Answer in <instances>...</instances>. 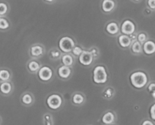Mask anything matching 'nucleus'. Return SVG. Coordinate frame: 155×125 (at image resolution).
<instances>
[{"label": "nucleus", "instance_id": "obj_37", "mask_svg": "<svg viewBox=\"0 0 155 125\" xmlns=\"http://www.w3.org/2000/svg\"><path fill=\"white\" fill-rule=\"evenodd\" d=\"M134 1H137V2H138V1H139V0H134Z\"/></svg>", "mask_w": 155, "mask_h": 125}, {"label": "nucleus", "instance_id": "obj_5", "mask_svg": "<svg viewBox=\"0 0 155 125\" xmlns=\"http://www.w3.org/2000/svg\"><path fill=\"white\" fill-rule=\"evenodd\" d=\"M39 79L43 82H48L53 77V70L49 66H43L38 71Z\"/></svg>", "mask_w": 155, "mask_h": 125}, {"label": "nucleus", "instance_id": "obj_31", "mask_svg": "<svg viewBox=\"0 0 155 125\" xmlns=\"http://www.w3.org/2000/svg\"><path fill=\"white\" fill-rule=\"evenodd\" d=\"M147 5L151 9H155V0H148Z\"/></svg>", "mask_w": 155, "mask_h": 125}, {"label": "nucleus", "instance_id": "obj_25", "mask_svg": "<svg viewBox=\"0 0 155 125\" xmlns=\"http://www.w3.org/2000/svg\"><path fill=\"white\" fill-rule=\"evenodd\" d=\"M71 52H72V53L74 56H80V55L81 54V53L83 52V50L80 47L76 46V47H74V48L72 49Z\"/></svg>", "mask_w": 155, "mask_h": 125}, {"label": "nucleus", "instance_id": "obj_6", "mask_svg": "<svg viewBox=\"0 0 155 125\" xmlns=\"http://www.w3.org/2000/svg\"><path fill=\"white\" fill-rule=\"evenodd\" d=\"M135 30V26L133 22L130 20H126L123 22L121 26L122 33L126 35H131L134 34Z\"/></svg>", "mask_w": 155, "mask_h": 125}, {"label": "nucleus", "instance_id": "obj_32", "mask_svg": "<svg viewBox=\"0 0 155 125\" xmlns=\"http://www.w3.org/2000/svg\"><path fill=\"white\" fill-rule=\"evenodd\" d=\"M90 52H91V53L92 56H93V57H94V58L97 57V56H98V52H97V50L96 48L92 49V50H91Z\"/></svg>", "mask_w": 155, "mask_h": 125}, {"label": "nucleus", "instance_id": "obj_18", "mask_svg": "<svg viewBox=\"0 0 155 125\" xmlns=\"http://www.w3.org/2000/svg\"><path fill=\"white\" fill-rule=\"evenodd\" d=\"M11 78V73L7 69L0 70V80L2 82H8Z\"/></svg>", "mask_w": 155, "mask_h": 125}, {"label": "nucleus", "instance_id": "obj_8", "mask_svg": "<svg viewBox=\"0 0 155 125\" xmlns=\"http://www.w3.org/2000/svg\"><path fill=\"white\" fill-rule=\"evenodd\" d=\"M143 50L147 55H151L155 53V43L152 41H147L144 43Z\"/></svg>", "mask_w": 155, "mask_h": 125}, {"label": "nucleus", "instance_id": "obj_12", "mask_svg": "<svg viewBox=\"0 0 155 125\" xmlns=\"http://www.w3.org/2000/svg\"><path fill=\"white\" fill-rule=\"evenodd\" d=\"M119 43H120V46L122 47L126 48V47H129L131 45L132 41H131L129 36L126 35H123L121 36H120V38H119Z\"/></svg>", "mask_w": 155, "mask_h": 125}, {"label": "nucleus", "instance_id": "obj_35", "mask_svg": "<svg viewBox=\"0 0 155 125\" xmlns=\"http://www.w3.org/2000/svg\"><path fill=\"white\" fill-rule=\"evenodd\" d=\"M151 96L153 99H155V91H153V92H151Z\"/></svg>", "mask_w": 155, "mask_h": 125}, {"label": "nucleus", "instance_id": "obj_24", "mask_svg": "<svg viewBox=\"0 0 155 125\" xmlns=\"http://www.w3.org/2000/svg\"><path fill=\"white\" fill-rule=\"evenodd\" d=\"M132 50L133 53H140L142 50V47H141V43L138 42V41H135L133 42L132 45Z\"/></svg>", "mask_w": 155, "mask_h": 125}, {"label": "nucleus", "instance_id": "obj_2", "mask_svg": "<svg viewBox=\"0 0 155 125\" xmlns=\"http://www.w3.org/2000/svg\"><path fill=\"white\" fill-rule=\"evenodd\" d=\"M93 80L97 84H104L108 80V75L105 67L103 66H97L94 69Z\"/></svg>", "mask_w": 155, "mask_h": 125}, {"label": "nucleus", "instance_id": "obj_29", "mask_svg": "<svg viewBox=\"0 0 155 125\" xmlns=\"http://www.w3.org/2000/svg\"><path fill=\"white\" fill-rule=\"evenodd\" d=\"M150 116L152 120H155V103L150 106Z\"/></svg>", "mask_w": 155, "mask_h": 125}, {"label": "nucleus", "instance_id": "obj_13", "mask_svg": "<svg viewBox=\"0 0 155 125\" xmlns=\"http://www.w3.org/2000/svg\"><path fill=\"white\" fill-rule=\"evenodd\" d=\"M12 90V86L8 82H2L0 84V92L4 95H8L11 93Z\"/></svg>", "mask_w": 155, "mask_h": 125}, {"label": "nucleus", "instance_id": "obj_9", "mask_svg": "<svg viewBox=\"0 0 155 125\" xmlns=\"http://www.w3.org/2000/svg\"><path fill=\"white\" fill-rule=\"evenodd\" d=\"M58 74H59V77L62 79H66L69 78V76L71 74V70L69 68V66H62L58 69Z\"/></svg>", "mask_w": 155, "mask_h": 125}, {"label": "nucleus", "instance_id": "obj_20", "mask_svg": "<svg viewBox=\"0 0 155 125\" xmlns=\"http://www.w3.org/2000/svg\"><path fill=\"white\" fill-rule=\"evenodd\" d=\"M10 27L8 21L5 18L0 17V31H5L8 30Z\"/></svg>", "mask_w": 155, "mask_h": 125}, {"label": "nucleus", "instance_id": "obj_27", "mask_svg": "<svg viewBox=\"0 0 155 125\" xmlns=\"http://www.w3.org/2000/svg\"><path fill=\"white\" fill-rule=\"evenodd\" d=\"M137 39H138V42L144 43L146 41V39H147V36L144 33H141L137 36Z\"/></svg>", "mask_w": 155, "mask_h": 125}, {"label": "nucleus", "instance_id": "obj_14", "mask_svg": "<svg viewBox=\"0 0 155 125\" xmlns=\"http://www.w3.org/2000/svg\"><path fill=\"white\" fill-rule=\"evenodd\" d=\"M119 31H120V28H119L118 25L116 22H111V23L107 25V31L110 35H116V34H118Z\"/></svg>", "mask_w": 155, "mask_h": 125}, {"label": "nucleus", "instance_id": "obj_3", "mask_svg": "<svg viewBox=\"0 0 155 125\" xmlns=\"http://www.w3.org/2000/svg\"><path fill=\"white\" fill-rule=\"evenodd\" d=\"M59 49L64 53H69L72 50L74 47V42L71 38L63 37L60 39L59 42Z\"/></svg>", "mask_w": 155, "mask_h": 125}, {"label": "nucleus", "instance_id": "obj_28", "mask_svg": "<svg viewBox=\"0 0 155 125\" xmlns=\"http://www.w3.org/2000/svg\"><path fill=\"white\" fill-rule=\"evenodd\" d=\"M60 52L58 51V50H51V52H50V56H51V57L53 58V59H58V58L60 56Z\"/></svg>", "mask_w": 155, "mask_h": 125}, {"label": "nucleus", "instance_id": "obj_21", "mask_svg": "<svg viewBox=\"0 0 155 125\" xmlns=\"http://www.w3.org/2000/svg\"><path fill=\"white\" fill-rule=\"evenodd\" d=\"M102 96L105 99H110L111 98H113V96H114V91H113V89L112 88H107L102 92Z\"/></svg>", "mask_w": 155, "mask_h": 125}, {"label": "nucleus", "instance_id": "obj_36", "mask_svg": "<svg viewBox=\"0 0 155 125\" xmlns=\"http://www.w3.org/2000/svg\"><path fill=\"white\" fill-rule=\"evenodd\" d=\"M46 2H53V0H45Z\"/></svg>", "mask_w": 155, "mask_h": 125}, {"label": "nucleus", "instance_id": "obj_19", "mask_svg": "<svg viewBox=\"0 0 155 125\" xmlns=\"http://www.w3.org/2000/svg\"><path fill=\"white\" fill-rule=\"evenodd\" d=\"M28 69H29V70L31 72L36 73L41 69V66H40V64H39L37 61L32 60L28 63Z\"/></svg>", "mask_w": 155, "mask_h": 125}, {"label": "nucleus", "instance_id": "obj_7", "mask_svg": "<svg viewBox=\"0 0 155 125\" xmlns=\"http://www.w3.org/2000/svg\"><path fill=\"white\" fill-rule=\"evenodd\" d=\"M94 57L91 53L87 50H83L81 54L79 56V62L84 66H89L93 62Z\"/></svg>", "mask_w": 155, "mask_h": 125}, {"label": "nucleus", "instance_id": "obj_17", "mask_svg": "<svg viewBox=\"0 0 155 125\" xmlns=\"http://www.w3.org/2000/svg\"><path fill=\"white\" fill-rule=\"evenodd\" d=\"M72 102L74 105H81L84 102V98L81 94L76 93L72 96Z\"/></svg>", "mask_w": 155, "mask_h": 125}, {"label": "nucleus", "instance_id": "obj_4", "mask_svg": "<svg viewBox=\"0 0 155 125\" xmlns=\"http://www.w3.org/2000/svg\"><path fill=\"white\" fill-rule=\"evenodd\" d=\"M47 104L49 108L52 110H57L61 107L62 104V99L60 96L53 94L50 95L47 99Z\"/></svg>", "mask_w": 155, "mask_h": 125}, {"label": "nucleus", "instance_id": "obj_33", "mask_svg": "<svg viewBox=\"0 0 155 125\" xmlns=\"http://www.w3.org/2000/svg\"><path fill=\"white\" fill-rule=\"evenodd\" d=\"M141 125H154V124H153V123L151 121V120H144V121H143L142 124H141Z\"/></svg>", "mask_w": 155, "mask_h": 125}, {"label": "nucleus", "instance_id": "obj_23", "mask_svg": "<svg viewBox=\"0 0 155 125\" xmlns=\"http://www.w3.org/2000/svg\"><path fill=\"white\" fill-rule=\"evenodd\" d=\"M8 6L5 2H0V17H4L8 13Z\"/></svg>", "mask_w": 155, "mask_h": 125}, {"label": "nucleus", "instance_id": "obj_15", "mask_svg": "<svg viewBox=\"0 0 155 125\" xmlns=\"http://www.w3.org/2000/svg\"><path fill=\"white\" fill-rule=\"evenodd\" d=\"M44 53V49L41 46L36 45L33 46L31 48V54L34 57H38L41 56Z\"/></svg>", "mask_w": 155, "mask_h": 125}, {"label": "nucleus", "instance_id": "obj_30", "mask_svg": "<svg viewBox=\"0 0 155 125\" xmlns=\"http://www.w3.org/2000/svg\"><path fill=\"white\" fill-rule=\"evenodd\" d=\"M147 90H148L149 92H153V91H155V83H152L150 84H149V86H147Z\"/></svg>", "mask_w": 155, "mask_h": 125}, {"label": "nucleus", "instance_id": "obj_10", "mask_svg": "<svg viewBox=\"0 0 155 125\" xmlns=\"http://www.w3.org/2000/svg\"><path fill=\"white\" fill-rule=\"evenodd\" d=\"M115 8V2L113 0H104L102 2V9L105 12H110Z\"/></svg>", "mask_w": 155, "mask_h": 125}, {"label": "nucleus", "instance_id": "obj_16", "mask_svg": "<svg viewBox=\"0 0 155 125\" xmlns=\"http://www.w3.org/2000/svg\"><path fill=\"white\" fill-rule=\"evenodd\" d=\"M62 62L64 66H70L73 64L74 59L72 56L69 54H65L62 56Z\"/></svg>", "mask_w": 155, "mask_h": 125}, {"label": "nucleus", "instance_id": "obj_34", "mask_svg": "<svg viewBox=\"0 0 155 125\" xmlns=\"http://www.w3.org/2000/svg\"><path fill=\"white\" fill-rule=\"evenodd\" d=\"M129 38H130L131 41H132V42H135V41H136V39H137V35H135V34H132V35H129Z\"/></svg>", "mask_w": 155, "mask_h": 125}, {"label": "nucleus", "instance_id": "obj_1", "mask_svg": "<svg viewBox=\"0 0 155 125\" xmlns=\"http://www.w3.org/2000/svg\"><path fill=\"white\" fill-rule=\"evenodd\" d=\"M130 82L132 86L135 89H143L148 82V78L145 73L142 71H136L131 74Z\"/></svg>", "mask_w": 155, "mask_h": 125}, {"label": "nucleus", "instance_id": "obj_11", "mask_svg": "<svg viewBox=\"0 0 155 125\" xmlns=\"http://www.w3.org/2000/svg\"><path fill=\"white\" fill-rule=\"evenodd\" d=\"M115 120V115L113 112H108L105 113L104 116L102 117V123L106 125H110L114 122Z\"/></svg>", "mask_w": 155, "mask_h": 125}, {"label": "nucleus", "instance_id": "obj_26", "mask_svg": "<svg viewBox=\"0 0 155 125\" xmlns=\"http://www.w3.org/2000/svg\"><path fill=\"white\" fill-rule=\"evenodd\" d=\"M44 124L45 125H53V119L50 114L44 115Z\"/></svg>", "mask_w": 155, "mask_h": 125}, {"label": "nucleus", "instance_id": "obj_22", "mask_svg": "<svg viewBox=\"0 0 155 125\" xmlns=\"http://www.w3.org/2000/svg\"><path fill=\"white\" fill-rule=\"evenodd\" d=\"M21 102L24 105H31V103L33 102V98L31 96V94L27 93L23 95L21 98Z\"/></svg>", "mask_w": 155, "mask_h": 125}]
</instances>
